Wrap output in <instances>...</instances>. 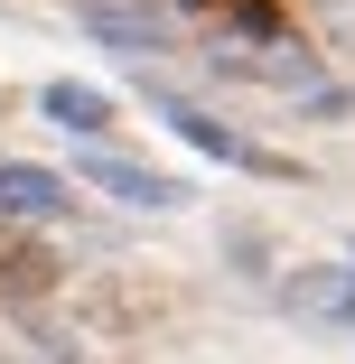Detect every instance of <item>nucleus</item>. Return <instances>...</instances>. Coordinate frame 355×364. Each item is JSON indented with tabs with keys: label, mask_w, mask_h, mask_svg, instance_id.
Segmentation results:
<instances>
[{
	"label": "nucleus",
	"mask_w": 355,
	"mask_h": 364,
	"mask_svg": "<svg viewBox=\"0 0 355 364\" xmlns=\"http://www.w3.org/2000/svg\"><path fill=\"white\" fill-rule=\"evenodd\" d=\"M280 309L309 327H355V262H309L280 280Z\"/></svg>",
	"instance_id": "nucleus-1"
},
{
	"label": "nucleus",
	"mask_w": 355,
	"mask_h": 364,
	"mask_svg": "<svg viewBox=\"0 0 355 364\" xmlns=\"http://www.w3.org/2000/svg\"><path fill=\"white\" fill-rule=\"evenodd\" d=\"M169 131L187 140V150H206V159H225V168H253V178H290L262 140H243V131H225V122H206V112H187V103H169Z\"/></svg>",
	"instance_id": "nucleus-2"
},
{
	"label": "nucleus",
	"mask_w": 355,
	"mask_h": 364,
	"mask_svg": "<svg viewBox=\"0 0 355 364\" xmlns=\"http://www.w3.org/2000/svg\"><path fill=\"white\" fill-rule=\"evenodd\" d=\"M65 205H75V196H65V178H56V168L0 159V215H19V225H56Z\"/></svg>",
	"instance_id": "nucleus-3"
},
{
	"label": "nucleus",
	"mask_w": 355,
	"mask_h": 364,
	"mask_svg": "<svg viewBox=\"0 0 355 364\" xmlns=\"http://www.w3.org/2000/svg\"><path fill=\"white\" fill-rule=\"evenodd\" d=\"M85 178H94V187H112L122 205H159V215L187 196L178 178H150V168H131V159H112V150H85Z\"/></svg>",
	"instance_id": "nucleus-4"
},
{
	"label": "nucleus",
	"mask_w": 355,
	"mask_h": 364,
	"mask_svg": "<svg viewBox=\"0 0 355 364\" xmlns=\"http://www.w3.org/2000/svg\"><path fill=\"white\" fill-rule=\"evenodd\" d=\"M38 112H47L56 131H75V140H103V131H112V103H103L94 85H47Z\"/></svg>",
	"instance_id": "nucleus-5"
},
{
	"label": "nucleus",
	"mask_w": 355,
	"mask_h": 364,
	"mask_svg": "<svg viewBox=\"0 0 355 364\" xmlns=\"http://www.w3.org/2000/svg\"><path fill=\"white\" fill-rule=\"evenodd\" d=\"M94 38H112V47H159L169 28H159V10H140V0H94Z\"/></svg>",
	"instance_id": "nucleus-6"
}]
</instances>
